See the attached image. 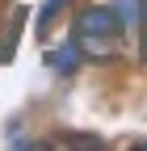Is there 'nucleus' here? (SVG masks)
Wrapping results in <instances>:
<instances>
[{"label": "nucleus", "instance_id": "20e7f679", "mask_svg": "<svg viewBox=\"0 0 147 151\" xmlns=\"http://www.w3.org/2000/svg\"><path fill=\"white\" fill-rule=\"evenodd\" d=\"M63 4H67V0H46V9H42V25H38L42 34H46V25H50V17H55V13H59Z\"/></svg>", "mask_w": 147, "mask_h": 151}, {"label": "nucleus", "instance_id": "f03ea898", "mask_svg": "<svg viewBox=\"0 0 147 151\" xmlns=\"http://www.w3.org/2000/svg\"><path fill=\"white\" fill-rule=\"evenodd\" d=\"M76 55H80V50H76V42H67L63 50H50L46 59H50V67H63V71H71V67H76Z\"/></svg>", "mask_w": 147, "mask_h": 151}, {"label": "nucleus", "instance_id": "7ed1b4c3", "mask_svg": "<svg viewBox=\"0 0 147 151\" xmlns=\"http://www.w3.org/2000/svg\"><path fill=\"white\" fill-rule=\"evenodd\" d=\"M21 21H25V9H17V13H13V34H17V29H21ZM0 55H4V59H9V55H13V38H9V42H4V46H0Z\"/></svg>", "mask_w": 147, "mask_h": 151}, {"label": "nucleus", "instance_id": "f257e3e1", "mask_svg": "<svg viewBox=\"0 0 147 151\" xmlns=\"http://www.w3.org/2000/svg\"><path fill=\"white\" fill-rule=\"evenodd\" d=\"M71 42H76L80 59H97V63H109L122 55V17L118 9L109 4H88L76 13L71 21Z\"/></svg>", "mask_w": 147, "mask_h": 151}]
</instances>
